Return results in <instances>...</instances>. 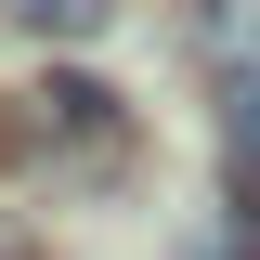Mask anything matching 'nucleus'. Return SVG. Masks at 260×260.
<instances>
[{
	"label": "nucleus",
	"instance_id": "39448f33",
	"mask_svg": "<svg viewBox=\"0 0 260 260\" xmlns=\"http://www.w3.org/2000/svg\"><path fill=\"white\" fill-rule=\"evenodd\" d=\"M0 260H39V247H26V234H0Z\"/></svg>",
	"mask_w": 260,
	"mask_h": 260
},
{
	"label": "nucleus",
	"instance_id": "20e7f679",
	"mask_svg": "<svg viewBox=\"0 0 260 260\" xmlns=\"http://www.w3.org/2000/svg\"><path fill=\"white\" fill-rule=\"evenodd\" d=\"M0 13H13L26 39H104L117 26V0H0Z\"/></svg>",
	"mask_w": 260,
	"mask_h": 260
},
{
	"label": "nucleus",
	"instance_id": "7ed1b4c3",
	"mask_svg": "<svg viewBox=\"0 0 260 260\" xmlns=\"http://www.w3.org/2000/svg\"><path fill=\"white\" fill-rule=\"evenodd\" d=\"M195 39L221 78H260V0H195Z\"/></svg>",
	"mask_w": 260,
	"mask_h": 260
},
{
	"label": "nucleus",
	"instance_id": "f03ea898",
	"mask_svg": "<svg viewBox=\"0 0 260 260\" xmlns=\"http://www.w3.org/2000/svg\"><path fill=\"white\" fill-rule=\"evenodd\" d=\"M221 182H234V221L260 234V78H221Z\"/></svg>",
	"mask_w": 260,
	"mask_h": 260
},
{
	"label": "nucleus",
	"instance_id": "f257e3e1",
	"mask_svg": "<svg viewBox=\"0 0 260 260\" xmlns=\"http://www.w3.org/2000/svg\"><path fill=\"white\" fill-rule=\"evenodd\" d=\"M26 143H39V156H65V169H117L130 117H117V91H104V78H78V65H52V78L26 91Z\"/></svg>",
	"mask_w": 260,
	"mask_h": 260
}]
</instances>
